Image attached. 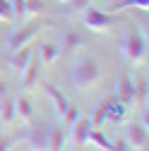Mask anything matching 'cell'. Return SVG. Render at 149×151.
I'll list each match as a JSON object with an SVG mask.
<instances>
[{"label":"cell","mask_w":149,"mask_h":151,"mask_svg":"<svg viewBox=\"0 0 149 151\" xmlns=\"http://www.w3.org/2000/svg\"><path fill=\"white\" fill-rule=\"evenodd\" d=\"M101 79V67L94 58L82 55V58L74 60V65L70 67V84L77 91H87L91 86H96Z\"/></svg>","instance_id":"1"},{"label":"cell","mask_w":149,"mask_h":151,"mask_svg":"<svg viewBox=\"0 0 149 151\" xmlns=\"http://www.w3.org/2000/svg\"><path fill=\"white\" fill-rule=\"evenodd\" d=\"M120 53H123V58L130 65H135V67L147 60V39L137 29V24H132V22L125 27V34L120 39Z\"/></svg>","instance_id":"2"},{"label":"cell","mask_w":149,"mask_h":151,"mask_svg":"<svg viewBox=\"0 0 149 151\" xmlns=\"http://www.w3.org/2000/svg\"><path fill=\"white\" fill-rule=\"evenodd\" d=\"M82 22L89 31H108V29L123 24V17H118L116 12H101L99 7H94L89 3L82 10Z\"/></svg>","instance_id":"3"},{"label":"cell","mask_w":149,"mask_h":151,"mask_svg":"<svg viewBox=\"0 0 149 151\" xmlns=\"http://www.w3.org/2000/svg\"><path fill=\"white\" fill-rule=\"evenodd\" d=\"M41 29H43V24L41 22H34V19H27V24H22V27H17L10 36H7V41H5V48H7V53H14V50H20V48H24V46H29L36 36L41 34Z\"/></svg>","instance_id":"4"},{"label":"cell","mask_w":149,"mask_h":151,"mask_svg":"<svg viewBox=\"0 0 149 151\" xmlns=\"http://www.w3.org/2000/svg\"><path fill=\"white\" fill-rule=\"evenodd\" d=\"M48 129L51 125L43 120H31L27 132H22L20 139L29 146V151H46L48 149Z\"/></svg>","instance_id":"5"},{"label":"cell","mask_w":149,"mask_h":151,"mask_svg":"<svg viewBox=\"0 0 149 151\" xmlns=\"http://www.w3.org/2000/svg\"><path fill=\"white\" fill-rule=\"evenodd\" d=\"M116 99L120 103H125L127 108L135 106V77L127 70H120L118 72V79H116Z\"/></svg>","instance_id":"6"},{"label":"cell","mask_w":149,"mask_h":151,"mask_svg":"<svg viewBox=\"0 0 149 151\" xmlns=\"http://www.w3.org/2000/svg\"><path fill=\"white\" fill-rule=\"evenodd\" d=\"M147 139H149V134H147V127H144V125L130 122V125L125 127L123 142L127 144V149H132V151H147Z\"/></svg>","instance_id":"7"},{"label":"cell","mask_w":149,"mask_h":151,"mask_svg":"<svg viewBox=\"0 0 149 151\" xmlns=\"http://www.w3.org/2000/svg\"><path fill=\"white\" fill-rule=\"evenodd\" d=\"M41 60L39 58H36V55H34V58L29 60V65L22 70V89L27 91V89H34L36 84H39V79H41Z\"/></svg>","instance_id":"8"},{"label":"cell","mask_w":149,"mask_h":151,"mask_svg":"<svg viewBox=\"0 0 149 151\" xmlns=\"http://www.w3.org/2000/svg\"><path fill=\"white\" fill-rule=\"evenodd\" d=\"M43 93L48 96V101H51L53 110L58 113V115H63V113L67 110V106H70V99H67V93H63L58 86H53V84H46V86H43Z\"/></svg>","instance_id":"9"},{"label":"cell","mask_w":149,"mask_h":151,"mask_svg":"<svg viewBox=\"0 0 149 151\" xmlns=\"http://www.w3.org/2000/svg\"><path fill=\"white\" fill-rule=\"evenodd\" d=\"M34 58V50H31V46H24V48H20V50H14V53H7V63H10V70L12 72H20L22 74V70L29 65V60Z\"/></svg>","instance_id":"10"},{"label":"cell","mask_w":149,"mask_h":151,"mask_svg":"<svg viewBox=\"0 0 149 151\" xmlns=\"http://www.w3.org/2000/svg\"><path fill=\"white\" fill-rule=\"evenodd\" d=\"M91 127H94V125H91V120L80 115L77 120L70 125V137H72V142H74V144H80V146H82V144H87V137H89Z\"/></svg>","instance_id":"11"},{"label":"cell","mask_w":149,"mask_h":151,"mask_svg":"<svg viewBox=\"0 0 149 151\" xmlns=\"http://www.w3.org/2000/svg\"><path fill=\"white\" fill-rule=\"evenodd\" d=\"M127 106L125 103H120L116 96H111L108 99V106H106V122H113V125H120L123 120H125V115H127Z\"/></svg>","instance_id":"12"},{"label":"cell","mask_w":149,"mask_h":151,"mask_svg":"<svg viewBox=\"0 0 149 151\" xmlns=\"http://www.w3.org/2000/svg\"><path fill=\"white\" fill-rule=\"evenodd\" d=\"M65 142H67L65 127L63 125H51V129H48V149L46 151H65Z\"/></svg>","instance_id":"13"},{"label":"cell","mask_w":149,"mask_h":151,"mask_svg":"<svg viewBox=\"0 0 149 151\" xmlns=\"http://www.w3.org/2000/svg\"><path fill=\"white\" fill-rule=\"evenodd\" d=\"M84 43H87V39H84L82 34L67 31V34L63 36V41L58 43V46H60V55H63V53H65V55H67V53H74V50H77L80 46H84Z\"/></svg>","instance_id":"14"},{"label":"cell","mask_w":149,"mask_h":151,"mask_svg":"<svg viewBox=\"0 0 149 151\" xmlns=\"http://www.w3.org/2000/svg\"><path fill=\"white\" fill-rule=\"evenodd\" d=\"M58 58H60V46H58V43L43 41V43L39 46V60H41V65H53Z\"/></svg>","instance_id":"15"},{"label":"cell","mask_w":149,"mask_h":151,"mask_svg":"<svg viewBox=\"0 0 149 151\" xmlns=\"http://www.w3.org/2000/svg\"><path fill=\"white\" fill-rule=\"evenodd\" d=\"M0 120L3 125H12L17 120V113H14V96L5 93L3 99H0Z\"/></svg>","instance_id":"16"},{"label":"cell","mask_w":149,"mask_h":151,"mask_svg":"<svg viewBox=\"0 0 149 151\" xmlns=\"http://www.w3.org/2000/svg\"><path fill=\"white\" fill-rule=\"evenodd\" d=\"M14 113H17V118L24 120V122H31L34 120V106L27 96H17L14 99Z\"/></svg>","instance_id":"17"},{"label":"cell","mask_w":149,"mask_h":151,"mask_svg":"<svg viewBox=\"0 0 149 151\" xmlns=\"http://www.w3.org/2000/svg\"><path fill=\"white\" fill-rule=\"evenodd\" d=\"M87 142H91V144H94L96 149H101V151H106V149H111V146H113V142H108V139H106V134L101 132V127H91V132H89Z\"/></svg>","instance_id":"18"},{"label":"cell","mask_w":149,"mask_h":151,"mask_svg":"<svg viewBox=\"0 0 149 151\" xmlns=\"http://www.w3.org/2000/svg\"><path fill=\"white\" fill-rule=\"evenodd\" d=\"M43 12H46V7L41 0H24V17L22 19H34V17H39Z\"/></svg>","instance_id":"19"},{"label":"cell","mask_w":149,"mask_h":151,"mask_svg":"<svg viewBox=\"0 0 149 151\" xmlns=\"http://www.w3.org/2000/svg\"><path fill=\"white\" fill-rule=\"evenodd\" d=\"M125 7H140V10H147L149 7V0H116L111 12H120Z\"/></svg>","instance_id":"20"},{"label":"cell","mask_w":149,"mask_h":151,"mask_svg":"<svg viewBox=\"0 0 149 151\" xmlns=\"http://www.w3.org/2000/svg\"><path fill=\"white\" fill-rule=\"evenodd\" d=\"M106 106H108V99H101V101L96 103V108H94V115L89 118L94 127H101V125L106 122Z\"/></svg>","instance_id":"21"},{"label":"cell","mask_w":149,"mask_h":151,"mask_svg":"<svg viewBox=\"0 0 149 151\" xmlns=\"http://www.w3.org/2000/svg\"><path fill=\"white\" fill-rule=\"evenodd\" d=\"M14 19V10L10 0H0V22H12Z\"/></svg>","instance_id":"22"},{"label":"cell","mask_w":149,"mask_h":151,"mask_svg":"<svg viewBox=\"0 0 149 151\" xmlns=\"http://www.w3.org/2000/svg\"><path fill=\"white\" fill-rule=\"evenodd\" d=\"M89 3H91V0H70V3H65V12H67V14L82 12V10H84Z\"/></svg>","instance_id":"23"},{"label":"cell","mask_w":149,"mask_h":151,"mask_svg":"<svg viewBox=\"0 0 149 151\" xmlns=\"http://www.w3.org/2000/svg\"><path fill=\"white\" fill-rule=\"evenodd\" d=\"M80 115H82V113H80V110H77V108H74V106H72V103H70V106H67V110H65V113H63V115H60V118H63V122H65V125H67V127H70V125H72V122H74V120H77V118H80Z\"/></svg>","instance_id":"24"},{"label":"cell","mask_w":149,"mask_h":151,"mask_svg":"<svg viewBox=\"0 0 149 151\" xmlns=\"http://www.w3.org/2000/svg\"><path fill=\"white\" fill-rule=\"evenodd\" d=\"M20 137H0V151H12Z\"/></svg>","instance_id":"25"},{"label":"cell","mask_w":149,"mask_h":151,"mask_svg":"<svg viewBox=\"0 0 149 151\" xmlns=\"http://www.w3.org/2000/svg\"><path fill=\"white\" fill-rule=\"evenodd\" d=\"M12 10H14V19H22L24 17V0H10Z\"/></svg>","instance_id":"26"},{"label":"cell","mask_w":149,"mask_h":151,"mask_svg":"<svg viewBox=\"0 0 149 151\" xmlns=\"http://www.w3.org/2000/svg\"><path fill=\"white\" fill-rule=\"evenodd\" d=\"M5 93H7V91H5V84H3V82H0V99H3V96H5Z\"/></svg>","instance_id":"27"},{"label":"cell","mask_w":149,"mask_h":151,"mask_svg":"<svg viewBox=\"0 0 149 151\" xmlns=\"http://www.w3.org/2000/svg\"><path fill=\"white\" fill-rule=\"evenodd\" d=\"M58 3H63V5H65V3H70V0H58Z\"/></svg>","instance_id":"28"}]
</instances>
